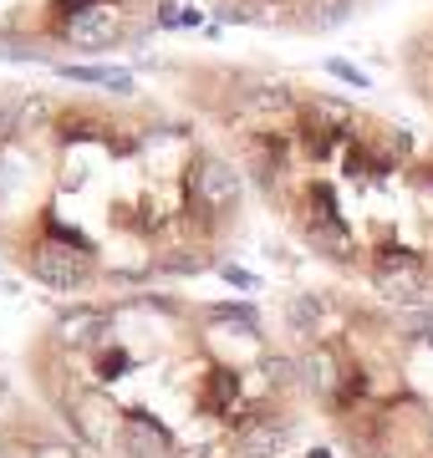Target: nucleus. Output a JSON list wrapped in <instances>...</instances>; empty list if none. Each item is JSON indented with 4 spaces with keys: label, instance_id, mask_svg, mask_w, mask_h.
<instances>
[{
    "label": "nucleus",
    "instance_id": "7ed1b4c3",
    "mask_svg": "<svg viewBox=\"0 0 433 458\" xmlns=\"http://www.w3.org/2000/svg\"><path fill=\"white\" fill-rule=\"evenodd\" d=\"M378 0H215L225 21H245V26H270L285 36H321L347 26Z\"/></svg>",
    "mask_w": 433,
    "mask_h": 458
},
{
    "label": "nucleus",
    "instance_id": "f257e3e1",
    "mask_svg": "<svg viewBox=\"0 0 433 458\" xmlns=\"http://www.w3.org/2000/svg\"><path fill=\"white\" fill-rule=\"evenodd\" d=\"M245 174L189 117L0 82V255L72 301L215 270Z\"/></svg>",
    "mask_w": 433,
    "mask_h": 458
},
{
    "label": "nucleus",
    "instance_id": "f03ea898",
    "mask_svg": "<svg viewBox=\"0 0 433 458\" xmlns=\"http://www.w3.org/2000/svg\"><path fill=\"white\" fill-rule=\"evenodd\" d=\"M158 26V0H0V47L21 56H113L143 47Z\"/></svg>",
    "mask_w": 433,
    "mask_h": 458
},
{
    "label": "nucleus",
    "instance_id": "20e7f679",
    "mask_svg": "<svg viewBox=\"0 0 433 458\" xmlns=\"http://www.w3.org/2000/svg\"><path fill=\"white\" fill-rule=\"evenodd\" d=\"M398 72H403V87H408V92H413V98L433 113V11L418 21L408 36H403Z\"/></svg>",
    "mask_w": 433,
    "mask_h": 458
}]
</instances>
